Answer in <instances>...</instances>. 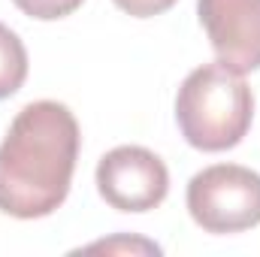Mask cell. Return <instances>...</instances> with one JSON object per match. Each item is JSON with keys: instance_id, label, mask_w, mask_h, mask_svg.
Here are the masks:
<instances>
[{"instance_id": "cell-1", "label": "cell", "mask_w": 260, "mask_h": 257, "mask_svg": "<svg viewBox=\"0 0 260 257\" xmlns=\"http://www.w3.org/2000/svg\"><path fill=\"white\" fill-rule=\"evenodd\" d=\"M79 121L64 103H27L0 142V212L34 221L70 194L79 160Z\"/></svg>"}, {"instance_id": "cell-2", "label": "cell", "mask_w": 260, "mask_h": 257, "mask_svg": "<svg viewBox=\"0 0 260 257\" xmlns=\"http://www.w3.org/2000/svg\"><path fill=\"white\" fill-rule=\"evenodd\" d=\"M176 121L188 145L200 151H227L245 139L254 121V94L242 73L221 61L203 64L179 88Z\"/></svg>"}, {"instance_id": "cell-3", "label": "cell", "mask_w": 260, "mask_h": 257, "mask_svg": "<svg viewBox=\"0 0 260 257\" xmlns=\"http://www.w3.org/2000/svg\"><path fill=\"white\" fill-rule=\"evenodd\" d=\"M188 212L206 233H242L260 224V173L215 164L188 182Z\"/></svg>"}, {"instance_id": "cell-4", "label": "cell", "mask_w": 260, "mask_h": 257, "mask_svg": "<svg viewBox=\"0 0 260 257\" xmlns=\"http://www.w3.org/2000/svg\"><path fill=\"white\" fill-rule=\"evenodd\" d=\"M97 191L118 212H148L167 200L170 173L154 151L118 145L97 164Z\"/></svg>"}, {"instance_id": "cell-5", "label": "cell", "mask_w": 260, "mask_h": 257, "mask_svg": "<svg viewBox=\"0 0 260 257\" xmlns=\"http://www.w3.org/2000/svg\"><path fill=\"white\" fill-rule=\"evenodd\" d=\"M197 15L221 64L260 70V0H197Z\"/></svg>"}, {"instance_id": "cell-6", "label": "cell", "mask_w": 260, "mask_h": 257, "mask_svg": "<svg viewBox=\"0 0 260 257\" xmlns=\"http://www.w3.org/2000/svg\"><path fill=\"white\" fill-rule=\"evenodd\" d=\"M27 79V49L15 30L0 24V100L12 97Z\"/></svg>"}, {"instance_id": "cell-7", "label": "cell", "mask_w": 260, "mask_h": 257, "mask_svg": "<svg viewBox=\"0 0 260 257\" xmlns=\"http://www.w3.org/2000/svg\"><path fill=\"white\" fill-rule=\"evenodd\" d=\"M12 3L30 18L55 21V18H67L70 12H76L85 0H12Z\"/></svg>"}, {"instance_id": "cell-8", "label": "cell", "mask_w": 260, "mask_h": 257, "mask_svg": "<svg viewBox=\"0 0 260 257\" xmlns=\"http://www.w3.org/2000/svg\"><path fill=\"white\" fill-rule=\"evenodd\" d=\"M118 9H124L133 18H151L176 6V0H112Z\"/></svg>"}]
</instances>
